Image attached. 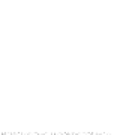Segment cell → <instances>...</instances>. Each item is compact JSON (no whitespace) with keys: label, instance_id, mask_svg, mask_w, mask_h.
I'll use <instances>...</instances> for the list:
<instances>
[{"label":"cell","instance_id":"1","mask_svg":"<svg viewBox=\"0 0 135 135\" xmlns=\"http://www.w3.org/2000/svg\"><path fill=\"white\" fill-rule=\"evenodd\" d=\"M95 135H96V134H95Z\"/></svg>","mask_w":135,"mask_h":135}]
</instances>
